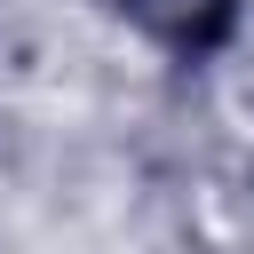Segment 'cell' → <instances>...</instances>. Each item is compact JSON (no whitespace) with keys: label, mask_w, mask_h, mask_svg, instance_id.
<instances>
[{"label":"cell","mask_w":254,"mask_h":254,"mask_svg":"<svg viewBox=\"0 0 254 254\" xmlns=\"http://www.w3.org/2000/svg\"><path fill=\"white\" fill-rule=\"evenodd\" d=\"M127 8H135V16H143V24H159V32H167V40H190V48H198V40H206V32H198V24H190V16H198V8H214V16H222V8H230V0H127Z\"/></svg>","instance_id":"cell-1"}]
</instances>
